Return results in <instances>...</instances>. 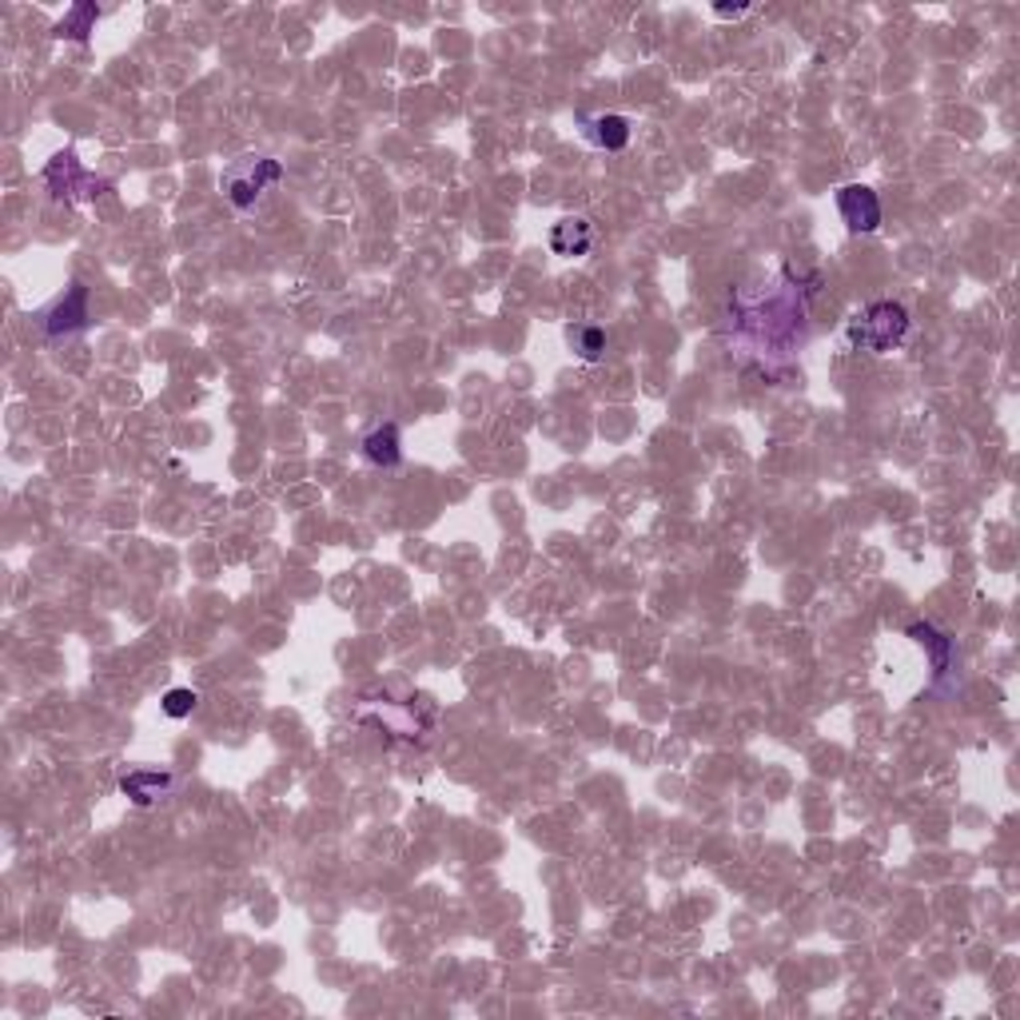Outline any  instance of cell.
I'll return each mask as SVG.
<instances>
[{
	"label": "cell",
	"instance_id": "6da1fadb",
	"mask_svg": "<svg viewBox=\"0 0 1020 1020\" xmlns=\"http://www.w3.org/2000/svg\"><path fill=\"white\" fill-rule=\"evenodd\" d=\"M909 331V311L893 299H877V304L862 307L857 316L845 323V340L853 352H893L897 343L905 340Z\"/></svg>",
	"mask_w": 1020,
	"mask_h": 1020
},
{
	"label": "cell",
	"instance_id": "4fadbf2b",
	"mask_svg": "<svg viewBox=\"0 0 1020 1020\" xmlns=\"http://www.w3.org/2000/svg\"><path fill=\"white\" fill-rule=\"evenodd\" d=\"M200 705V693L188 690V686H176V690L164 693V714L168 717H188Z\"/></svg>",
	"mask_w": 1020,
	"mask_h": 1020
},
{
	"label": "cell",
	"instance_id": "5b68a950",
	"mask_svg": "<svg viewBox=\"0 0 1020 1020\" xmlns=\"http://www.w3.org/2000/svg\"><path fill=\"white\" fill-rule=\"evenodd\" d=\"M45 180H48V188L60 195V200H76L80 188H100V183L92 180L88 171L80 168L76 152H57V156L48 159Z\"/></svg>",
	"mask_w": 1020,
	"mask_h": 1020
},
{
	"label": "cell",
	"instance_id": "9c48e42d",
	"mask_svg": "<svg viewBox=\"0 0 1020 1020\" xmlns=\"http://www.w3.org/2000/svg\"><path fill=\"white\" fill-rule=\"evenodd\" d=\"M582 124H586V137L598 147H606V152H622V147L630 144V120L618 116V112L590 116V120H582Z\"/></svg>",
	"mask_w": 1020,
	"mask_h": 1020
},
{
	"label": "cell",
	"instance_id": "8992f818",
	"mask_svg": "<svg viewBox=\"0 0 1020 1020\" xmlns=\"http://www.w3.org/2000/svg\"><path fill=\"white\" fill-rule=\"evenodd\" d=\"M171 773L164 770H128L124 778H120V794L128 797L132 805H140V809H147V805L164 802V797L171 794Z\"/></svg>",
	"mask_w": 1020,
	"mask_h": 1020
},
{
	"label": "cell",
	"instance_id": "5bb4252c",
	"mask_svg": "<svg viewBox=\"0 0 1020 1020\" xmlns=\"http://www.w3.org/2000/svg\"><path fill=\"white\" fill-rule=\"evenodd\" d=\"M714 12L722 16V21H737V16H746L749 9H746V4H734V9H730V4H717Z\"/></svg>",
	"mask_w": 1020,
	"mask_h": 1020
},
{
	"label": "cell",
	"instance_id": "3957f363",
	"mask_svg": "<svg viewBox=\"0 0 1020 1020\" xmlns=\"http://www.w3.org/2000/svg\"><path fill=\"white\" fill-rule=\"evenodd\" d=\"M88 287L84 284H72L69 292L60 295L57 304L45 311V335L48 340H60V335H76V331L88 328Z\"/></svg>",
	"mask_w": 1020,
	"mask_h": 1020
},
{
	"label": "cell",
	"instance_id": "7c38bea8",
	"mask_svg": "<svg viewBox=\"0 0 1020 1020\" xmlns=\"http://www.w3.org/2000/svg\"><path fill=\"white\" fill-rule=\"evenodd\" d=\"M570 347L579 352V359H586V364H598L602 352H606V331L602 328H570Z\"/></svg>",
	"mask_w": 1020,
	"mask_h": 1020
},
{
	"label": "cell",
	"instance_id": "30bf717a",
	"mask_svg": "<svg viewBox=\"0 0 1020 1020\" xmlns=\"http://www.w3.org/2000/svg\"><path fill=\"white\" fill-rule=\"evenodd\" d=\"M909 638H913L921 650H929L933 678H945V669H949V662H952V638H945L941 630L929 626V622H913L909 626Z\"/></svg>",
	"mask_w": 1020,
	"mask_h": 1020
},
{
	"label": "cell",
	"instance_id": "7a4b0ae2",
	"mask_svg": "<svg viewBox=\"0 0 1020 1020\" xmlns=\"http://www.w3.org/2000/svg\"><path fill=\"white\" fill-rule=\"evenodd\" d=\"M280 180H284V164H280V159L244 156L224 171V195L239 212H248V207H256V200H260L268 188H275Z\"/></svg>",
	"mask_w": 1020,
	"mask_h": 1020
},
{
	"label": "cell",
	"instance_id": "ba28073f",
	"mask_svg": "<svg viewBox=\"0 0 1020 1020\" xmlns=\"http://www.w3.org/2000/svg\"><path fill=\"white\" fill-rule=\"evenodd\" d=\"M364 459L375 466H399V459H403V435H399L395 423H383V427H375V431L367 435Z\"/></svg>",
	"mask_w": 1020,
	"mask_h": 1020
},
{
	"label": "cell",
	"instance_id": "8fae6325",
	"mask_svg": "<svg viewBox=\"0 0 1020 1020\" xmlns=\"http://www.w3.org/2000/svg\"><path fill=\"white\" fill-rule=\"evenodd\" d=\"M96 4H72L69 12H64V21L57 24V36L60 40H88V33L96 28Z\"/></svg>",
	"mask_w": 1020,
	"mask_h": 1020
},
{
	"label": "cell",
	"instance_id": "52a82bcc",
	"mask_svg": "<svg viewBox=\"0 0 1020 1020\" xmlns=\"http://www.w3.org/2000/svg\"><path fill=\"white\" fill-rule=\"evenodd\" d=\"M590 248H594V224L586 216H567L550 227V251L555 256L579 260V256H590Z\"/></svg>",
	"mask_w": 1020,
	"mask_h": 1020
},
{
	"label": "cell",
	"instance_id": "277c9868",
	"mask_svg": "<svg viewBox=\"0 0 1020 1020\" xmlns=\"http://www.w3.org/2000/svg\"><path fill=\"white\" fill-rule=\"evenodd\" d=\"M838 212H841V220H845V227L857 232V236H869V232L881 227V200H877V192L865 188V183H845V188H841Z\"/></svg>",
	"mask_w": 1020,
	"mask_h": 1020
}]
</instances>
